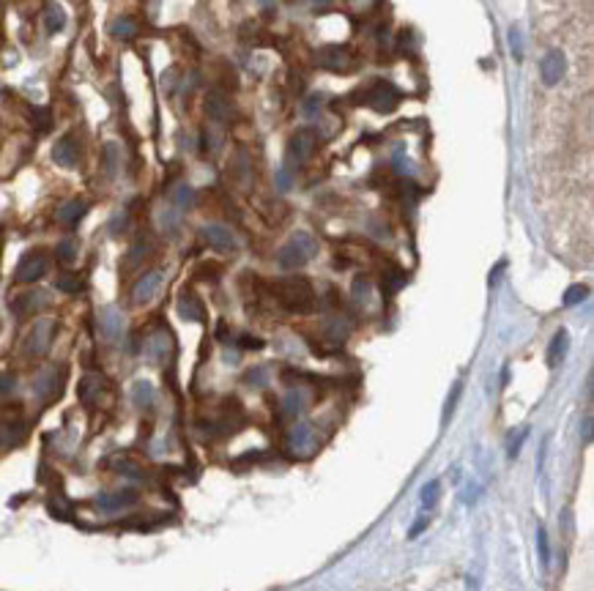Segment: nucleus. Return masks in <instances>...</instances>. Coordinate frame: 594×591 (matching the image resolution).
Segmentation results:
<instances>
[{"instance_id":"25","label":"nucleus","mask_w":594,"mask_h":591,"mask_svg":"<svg viewBox=\"0 0 594 591\" xmlns=\"http://www.w3.org/2000/svg\"><path fill=\"white\" fill-rule=\"evenodd\" d=\"M148 356L154 359V362H165V356L170 353V337L165 332H156L154 337L148 339Z\"/></svg>"},{"instance_id":"16","label":"nucleus","mask_w":594,"mask_h":591,"mask_svg":"<svg viewBox=\"0 0 594 591\" xmlns=\"http://www.w3.org/2000/svg\"><path fill=\"white\" fill-rule=\"evenodd\" d=\"M47 304H50V296H47L44 290H28V293H22V296L14 299L11 310H14V315L25 318V315H33V312L44 310Z\"/></svg>"},{"instance_id":"4","label":"nucleus","mask_w":594,"mask_h":591,"mask_svg":"<svg viewBox=\"0 0 594 591\" xmlns=\"http://www.w3.org/2000/svg\"><path fill=\"white\" fill-rule=\"evenodd\" d=\"M25 435H28V424L22 422L20 408H6V414L0 416V449L20 447Z\"/></svg>"},{"instance_id":"40","label":"nucleus","mask_w":594,"mask_h":591,"mask_svg":"<svg viewBox=\"0 0 594 591\" xmlns=\"http://www.w3.org/2000/svg\"><path fill=\"white\" fill-rule=\"evenodd\" d=\"M526 435H529V427H523V430H518V435L512 433V438H509V449H507L509 460H515V457L520 454V447H523V438H526Z\"/></svg>"},{"instance_id":"15","label":"nucleus","mask_w":594,"mask_h":591,"mask_svg":"<svg viewBox=\"0 0 594 591\" xmlns=\"http://www.w3.org/2000/svg\"><path fill=\"white\" fill-rule=\"evenodd\" d=\"M99 329H102L104 339L118 342V339L123 337V329H126L121 310H115V307H104V310L99 312Z\"/></svg>"},{"instance_id":"3","label":"nucleus","mask_w":594,"mask_h":591,"mask_svg":"<svg viewBox=\"0 0 594 591\" xmlns=\"http://www.w3.org/2000/svg\"><path fill=\"white\" fill-rule=\"evenodd\" d=\"M353 99L359 102V104H367L372 107L375 113H395L397 104H400V90H397L392 83H386V80H372L367 88H359L356 93H353Z\"/></svg>"},{"instance_id":"12","label":"nucleus","mask_w":594,"mask_h":591,"mask_svg":"<svg viewBox=\"0 0 594 591\" xmlns=\"http://www.w3.org/2000/svg\"><path fill=\"white\" fill-rule=\"evenodd\" d=\"M565 72H567V60L565 53H559V50H551L548 55L542 57V63H539V77H542V83L548 85V88L562 83Z\"/></svg>"},{"instance_id":"26","label":"nucleus","mask_w":594,"mask_h":591,"mask_svg":"<svg viewBox=\"0 0 594 591\" xmlns=\"http://www.w3.org/2000/svg\"><path fill=\"white\" fill-rule=\"evenodd\" d=\"M118 165H121V151H118L115 142H107L104 151H102V168H104V172L113 178L115 172H118Z\"/></svg>"},{"instance_id":"9","label":"nucleus","mask_w":594,"mask_h":591,"mask_svg":"<svg viewBox=\"0 0 594 591\" xmlns=\"http://www.w3.org/2000/svg\"><path fill=\"white\" fill-rule=\"evenodd\" d=\"M162 285H165V274L162 271H145L140 280L135 282V287H132V301L135 304H148V301H154L156 299V293L162 290Z\"/></svg>"},{"instance_id":"41","label":"nucleus","mask_w":594,"mask_h":591,"mask_svg":"<svg viewBox=\"0 0 594 591\" xmlns=\"http://www.w3.org/2000/svg\"><path fill=\"white\" fill-rule=\"evenodd\" d=\"M403 285H405V274H403V271H389V274L384 277V287H386V293H397Z\"/></svg>"},{"instance_id":"10","label":"nucleus","mask_w":594,"mask_h":591,"mask_svg":"<svg viewBox=\"0 0 594 591\" xmlns=\"http://www.w3.org/2000/svg\"><path fill=\"white\" fill-rule=\"evenodd\" d=\"M200 236H203V241H205L211 250H217V252H233V250L238 247V241H236L233 230L225 227V225H220V222L205 225L203 230H200Z\"/></svg>"},{"instance_id":"52","label":"nucleus","mask_w":594,"mask_h":591,"mask_svg":"<svg viewBox=\"0 0 594 591\" xmlns=\"http://www.w3.org/2000/svg\"><path fill=\"white\" fill-rule=\"evenodd\" d=\"M424 529H427V520H424V517H419V520H417V523H414V526H411V539H417V536L422 534Z\"/></svg>"},{"instance_id":"29","label":"nucleus","mask_w":594,"mask_h":591,"mask_svg":"<svg viewBox=\"0 0 594 591\" xmlns=\"http://www.w3.org/2000/svg\"><path fill=\"white\" fill-rule=\"evenodd\" d=\"M77 252H80V244H77L74 238H63L55 250L60 263H74V260H77Z\"/></svg>"},{"instance_id":"5","label":"nucleus","mask_w":594,"mask_h":591,"mask_svg":"<svg viewBox=\"0 0 594 591\" xmlns=\"http://www.w3.org/2000/svg\"><path fill=\"white\" fill-rule=\"evenodd\" d=\"M50 269V257L41 250H33V252L22 254V260L17 263V271H14V280L22 282V285H33L39 282Z\"/></svg>"},{"instance_id":"39","label":"nucleus","mask_w":594,"mask_h":591,"mask_svg":"<svg viewBox=\"0 0 594 591\" xmlns=\"http://www.w3.org/2000/svg\"><path fill=\"white\" fill-rule=\"evenodd\" d=\"M220 145H222V137H220V132L208 126V129L203 132V148H205V151H211V154H217V151H220Z\"/></svg>"},{"instance_id":"24","label":"nucleus","mask_w":594,"mask_h":591,"mask_svg":"<svg viewBox=\"0 0 594 591\" xmlns=\"http://www.w3.org/2000/svg\"><path fill=\"white\" fill-rule=\"evenodd\" d=\"M154 397H156V392H154V386H151L148 381H135V383H132V402H135L140 411H148V408L154 405Z\"/></svg>"},{"instance_id":"34","label":"nucleus","mask_w":594,"mask_h":591,"mask_svg":"<svg viewBox=\"0 0 594 591\" xmlns=\"http://www.w3.org/2000/svg\"><path fill=\"white\" fill-rule=\"evenodd\" d=\"M244 381H247L250 386H255V389H263V386L269 383V367H252V369H247Z\"/></svg>"},{"instance_id":"36","label":"nucleus","mask_w":594,"mask_h":591,"mask_svg":"<svg viewBox=\"0 0 594 591\" xmlns=\"http://www.w3.org/2000/svg\"><path fill=\"white\" fill-rule=\"evenodd\" d=\"M586 296H589V287H586V285H572V287H567L565 304L567 307H575V304H581Z\"/></svg>"},{"instance_id":"21","label":"nucleus","mask_w":594,"mask_h":591,"mask_svg":"<svg viewBox=\"0 0 594 591\" xmlns=\"http://www.w3.org/2000/svg\"><path fill=\"white\" fill-rule=\"evenodd\" d=\"M85 214H88V205H85L83 200H69V203H63L58 208V222L66 227H74Z\"/></svg>"},{"instance_id":"33","label":"nucleus","mask_w":594,"mask_h":591,"mask_svg":"<svg viewBox=\"0 0 594 591\" xmlns=\"http://www.w3.org/2000/svg\"><path fill=\"white\" fill-rule=\"evenodd\" d=\"M348 332H351V326L342 318H335V320L326 323V334H329V339H335V342H342V339L348 337Z\"/></svg>"},{"instance_id":"32","label":"nucleus","mask_w":594,"mask_h":591,"mask_svg":"<svg viewBox=\"0 0 594 591\" xmlns=\"http://www.w3.org/2000/svg\"><path fill=\"white\" fill-rule=\"evenodd\" d=\"M113 468L118 471V474H123V477H129V479H142V477H145V471H142L140 466H137L135 460H126V457H123V460H115Z\"/></svg>"},{"instance_id":"37","label":"nucleus","mask_w":594,"mask_h":591,"mask_svg":"<svg viewBox=\"0 0 594 591\" xmlns=\"http://www.w3.org/2000/svg\"><path fill=\"white\" fill-rule=\"evenodd\" d=\"M537 550H539V562L542 566H548L551 564V545H548V531L537 526Z\"/></svg>"},{"instance_id":"53","label":"nucleus","mask_w":594,"mask_h":591,"mask_svg":"<svg viewBox=\"0 0 594 591\" xmlns=\"http://www.w3.org/2000/svg\"><path fill=\"white\" fill-rule=\"evenodd\" d=\"M504 266H507V263H499V266H496V271H490V285H496V282H499L501 271H504Z\"/></svg>"},{"instance_id":"18","label":"nucleus","mask_w":594,"mask_h":591,"mask_svg":"<svg viewBox=\"0 0 594 591\" xmlns=\"http://www.w3.org/2000/svg\"><path fill=\"white\" fill-rule=\"evenodd\" d=\"M205 113L211 121H217V123H225L230 121V99H227L222 90H211L208 96H205Z\"/></svg>"},{"instance_id":"44","label":"nucleus","mask_w":594,"mask_h":591,"mask_svg":"<svg viewBox=\"0 0 594 591\" xmlns=\"http://www.w3.org/2000/svg\"><path fill=\"white\" fill-rule=\"evenodd\" d=\"M509 47H512V53H515V57H518V60L523 57V44H520V30H518V28L509 30Z\"/></svg>"},{"instance_id":"11","label":"nucleus","mask_w":594,"mask_h":591,"mask_svg":"<svg viewBox=\"0 0 594 591\" xmlns=\"http://www.w3.org/2000/svg\"><path fill=\"white\" fill-rule=\"evenodd\" d=\"M315 444H318L315 430H312V424H307V422H299L290 433H288V447H290V451H293L296 457H307V454L315 449Z\"/></svg>"},{"instance_id":"54","label":"nucleus","mask_w":594,"mask_h":591,"mask_svg":"<svg viewBox=\"0 0 594 591\" xmlns=\"http://www.w3.org/2000/svg\"><path fill=\"white\" fill-rule=\"evenodd\" d=\"M0 247H3V233H0Z\"/></svg>"},{"instance_id":"49","label":"nucleus","mask_w":594,"mask_h":591,"mask_svg":"<svg viewBox=\"0 0 594 591\" xmlns=\"http://www.w3.org/2000/svg\"><path fill=\"white\" fill-rule=\"evenodd\" d=\"M14 386H17V378H14V375H3V378H0V394H8Z\"/></svg>"},{"instance_id":"22","label":"nucleus","mask_w":594,"mask_h":591,"mask_svg":"<svg viewBox=\"0 0 594 591\" xmlns=\"http://www.w3.org/2000/svg\"><path fill=\"white\" fill-rule=\"evenodd\" d=\"M307 408V392L302 389H290L283 397V414L285 416H302Z\"/></svg>"},{"instance_id":"46","label":"nucleus","mask_w":594,"mask_h":591,"mask_svg":"<svg viewBox=\"0 0 594 591\" xmlns=\"http://www.w3.org/2000/svg\"><path fill=\"white\" fill-rule=\"evenodd\" d=\"M238 345H241L244 351H260V348H263V339H257V337H250V334H244V337H238Z\"/></svg>"},{"instance_id":"20","label":"nucleus","mask_w":594,"mask_h":591,"mask_svg":"<svg viewBox=\"0 0 594 591\" xmlns=\"http://www.w3.org/2000/svg\"><path fill=\"white\" fill-rule=\"evenodd\" d=\"M178 315L184 320H189V323H200L205 312H203V304H200V299L195 293H181L178 296Z\"/></svg>"},{"instance_id":"28","label":"nucleus","mask_w":594,"mask_h":591,"mask_svg":"<svg viewBox=\"0 0 594 591\" xmlns=\"http://www.w3.org/2000/svg\"><path fill=\"white\" fill-rule=\"evenodd\" d=\"M170 200H173V205H175V208H181V211H184V208H189V205L195 203V192H192V186H189V184H178V186L170 192Z\"/></svg>"},{"instance_id":"6","label":"nucleus","mask_w":594,"mask_h":591,"mask_svg":"<svg viewBox=\"0 0 594 591\" xmlns=\"http://www.w3.org/2000/svg\"><path fill=\"white\" fill-rule=\"evenodd\" d=\"M53 337H55V320L50 318H41L30 326L28 337H25V353L28 356H44L53 345Z\"/></svg>"},{"instance_id":"8","label":"nucleus","mask_w":594,"mask_h":591,"mask_svg":"<svg viewBox=\"0 0 594 591\" xmlns=\"http://www.w3.org/2000/svg\"><path fill=\"white\" fill-rule=\"evenodd\" d=\"M318 66H323L326 72H335V74H348V72H353V55L339 44H329L318 53Z\"/></svg>"},{"instance_id":"27","label":"nucleus","mask_w":594,"mask_h":591,"mask_svg":"<svg viewBox=\"0 0 594 591\" xmlns=\"http://www.w3.org/2000/svg\"><path fill=\"white\" fill-rule=\"evenodd\" d=\"M110 33H113L115 39H135V33H137V22L132 20V17H118L113 25H110Z\"/></svg>"},{"instance_id":"43","label":"nucleus","mask_w":594,"mask_h":591,"mask_svg":"<svg viewBox=\"0 0 594 591\" xmlns=\"http://www.w3.org/2000/svg\"><path fill=\"white\" fill-rule=\"evenodd\" d=\"M460 392H463V383L457 381L452 386V394H450V400H447V405H444V422H450V416H452V411H454V405H457V397H460Z\"/></svg>"},{"instance_id":"7","label":"nucleus","mask_w":594,"mask_h":591,"mask_svg":"<svg viewBox=\"0 0 594 591\" xmlns=\"http://www.w3.org/2000/svg\"><path fill=\"white\" fill-rule=\"evenodd\" d=\"M318 148V135L315 129H299L290 142H288V162L290 165H302L312 156V151Z\"/></svg>"},{"instance_id":"51","label":"nucleus","mask_w":594,"mask_h":591,"mask_svg":"<svg viewBox=\"0 0 594 591\" xmlns=\"http://www.w3.org/2000/svg\"><path fill=\"white\" fill-rule=\"evenodd\" d=\"M320 102H323V96H310L307 99V107H304V113H315V110H320Z\"/></svg>"},{"instance_id":"48","label":"nucleus","mask_w":594,"mask_h":591,"mask_svg":"<svg viewBox=\"0 0 594 591\" xmlns=\"http://www.w3.org/2000/svg\"><path fill=\"white\" fill-rule=\"evenodd\" d=\"M33 118H36V126L44 132V129H50V113L47 110H33Z\"/></svg>"},{"instance_id":"38","label":"nucleus","mask_w":594,"mask_h":591,"mask_svg":"<svg viewBox=\"0 0 594 591\" xmlns=\"http://www.w3.org/2000/svg\"><path fill=\"white\" fill-rule=\"evenodd\" d=\"M370 296H372V285H370V280L359 277V280L353 282V299H356L359 304H367Z\"/></svg>"},{"instance_id":"2","label":"nucleus","mask_w":594,"mask_h":591,"mask_svg":"<svg viewBox=\"0 0 594 591\" xmlns=\"http://www.w3.org/2000/svg\"><path fill=\"white\" fill-rule=\"evenodd\" d=\"M315 254H318L315 236H310L307 230H299V233L290 236L288 244L277 250V263H280V269H299V266L310 263Z\"/></svg>"},{"instance_id":"35","label":"nucleus","mask_w":594,"mask_h":591,"mask_svg":"<svg viewBox=\"0 0 594 591\" xmlns=\"http://www.w3.org/2000/svg\"><path fill=\"white\" fill-rule=\"evenodd\" d=\"M438 496H441V482H427L422 487V504L427 509L438 504Z\"/></svg>"},{"instance_id":"30","label":"nucleus","mask_w":594,"mask_h":591,"mask_svg":"<svg viewBox=\"0 0 594 591\" xmlns=\"http://www.w3.org/2000/svg\"><path fill=\"white\" fill-rule=\"evenodd\" d=\"M63 22H66L63 8H60V6H47V11H44V25H47V33H58V30L63 28Z\"/></svg>"},{"instance_id":"19","label":"nucleus","mask_w":594,"mask_h":591,"mask_svg":"<svg viewBox=\"0 0 594 591\" xmlns=\"http://www.w3.org/2000/svg\"><path fill=\"white\" fill-rule=\"evenodd\" d=\"M104 392V378L96 375V372H88L83 381H80V400L85 405H93Z\"/></svg>"},{"instance_id":"42","label":"nucleus","mask_w":594,"mask_h":591,"mask_svg":"<svg viewBox=\"0 0 594 591\" xmlns=\"http://www.w3.org/2000/svg\"><path fill=\"white\" fill-rule=\"evenodd\" d=\"M151 252V244L148 241H137L135 247H132V252H129V266H137L140 260H145V254Z\"/></svg>"},{"instance_id":"1","label":"nucleus","mask_w":594,"mask_h":591,"mask_svg":"<svg viewBox=\"0 0 594 591\" xmlns=\"http://www.w3.org/2000/svg\"><path fill=\"white\" fill-rule=\"evenodd\" d=\"M274 296L288 312H310L315 307V290L304 277H290L274 285Z\"/></svg>"},{"instance_id":"13","label":"nucleus","mask_w":594,"mask_h":591,"mask_svg":"<svg viewBox=\"0 0 594 591\" xmlns=\"http://www.w3.org/2000/svg\"><path fill=\"white\" fill-rule=\"evenodd\" d=\"M137 504V490H132V487H126V490H115V493H102L99 498H96V509L99 512H121V509L126 507H135Z\"/></svg>"},{"instance_id":"50","label":"nucleus","mask_w":594,"mask_h":591,"mask_svg":"<svg viewBox=\"0 0 594 591\" xmlns=\"http://www.w3.org/2000/svg\"><path fill=\"white\" fill-rule=\"evenodd\" d=\"M123 227H126V214H118L113 222H110V233H115V236H118Z\"/></svg>"},{"instance_id":"17","label":"nucleus","mask_w":594,"mask_h":591,"mask_svg":"<svg viewBox=\"0 0 594 591\" xmlns=\"http://www.w3.org/2000/svg\"><path fill=\"white\" fill-rule=\"evenodd\" d=\"M33 392L39 400H53L60 392V372L58 369H41L33 381Z\"/></svg>"},{"instance_id":"14","label":"nucleus","mask_w":594,"mask_h":591,"mask_svg":"<svg viewBox=\"0 0 594 591\" xmlns=\"http://www.w3.org/2000/svg\"><path fill=\"white\" fill-rule=\"evenodd\" d=\"M53 159H55L58 168H77V162H80V142H77V137H72V135L60 137L55 142V148H53Z\"/></svg>"},{"instance_id":"45","label":"nucleus","mask_w":594,"mask_h":591,"mask_svg":"<svg viewBox=\"0 0 594 591\" xmlns=\"http://www.w3.org/2000/svg\"><path fill=\"white\" fill-rule=\"evenodd\" d=\"M159 219H162V227H165L168 233H175V230H178V214H175V211H165Z\"/></svg>"},{"instance_id":"31","label":"nucleus","mask_w":594,"mask_h":591,"mask_svg":"<svg viewBox=\"0 0 594 591\" xmlns=\"http://www.w3.org/2000/svg\"><path fill=\"white\" fill-rule=\"evenodd\" d=\"M83 277H77V274H69V271H66V274H60V277H58L55 280V287L58 290H63V293H80V290H83Z\"/></svg>"},{"instance_id":"47","label":"nucleus","mask_w":594,"mask_h":591,"mask_svg":"<svg viewBox=\"0 0 594 591\" xmlns=\"http://www.w3.org/2000/svg\"><path fill=\"white\" fill-rule=\"evenodd\" d=\"M581 438H583V444H592V416L589 414L581 419Z\"/></svg>"},{"instance_id":"23","label":"nucleus","mask_w":594,"mask_h":591,"mask_svg":"<svg viewBox=\"0 0 594 591\" xmlns=\"http://www.w3.org/2000/svg\"><path fill=\"white\" fill-rule=\"evenodd\" d=\"M567 348H569V334H567L565 329H559L553 339H551V348H548V365L556 367L562 359L567 356Z\"/></svg>"}]
</instances>
